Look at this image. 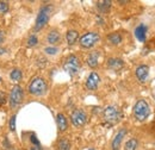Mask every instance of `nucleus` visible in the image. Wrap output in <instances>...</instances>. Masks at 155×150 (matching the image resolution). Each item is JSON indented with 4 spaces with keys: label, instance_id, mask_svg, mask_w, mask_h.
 I'll return each instance as SVG.
<instances>
[{
    "label": "nucleus",
    "instance_id": "f257e3e1",
    "mask_svg": "<svg viewBox=\"0 0 155 150\" xmlns=\"http://www.w3.org/2000/svg\"><path fill=\"white\" fill-rule=\"evenodd\" d=\"M133 113L137 122H146L150 116L149 104L144 99H138L133 107Z\"/></svg>",
    "mask_w": 155,
    "mask_h": 150
},
{
    "label": "nucleus",
    "instance_id": "f03ea898",
    "mask_svg": "<svg viewBox=\"0 0 155 150\" xmlns=\"http://www.w3.org/2000/svg\"><path fill=\"white\" fill-rule=\"evenodd\" d=\"M28 91L29 93L34 96H42L47 93L48 91V83L45 81V79L37 76V77H34L31 80V82L29 83V87H28Z\"/></svg>",
    "mask_w": 155,
    "mask_h": 150
},
{
    "label": "nucleus",
    "instance_id": "7ed1b4c3",
    "mask_svg": "<svg viewBox=\"0 0 155 150\" xmlns=\"http://www.w3.org/2000/svg\"><path fill=\"white\" fill-rule=\"evenodd\" d=\"M51 11H53V6L51 5H45V6H43L39 10L38 15H37V18H36V21H35V26H34V30L35 31L42 30L48 24V21L50 19Z\"/></svg>",
    "mask_w": 155,
    "mask_h": 150
},
{
    "label": "nucleus",
    "instance_id": "20e7f679",
    "mask_svg": "<svg viewBox=\"0 0 155 150\" xmlns=\"http://www.w3.org/2000/svg\"><path fill=\"white\" fill-rule=\"evenodd\" d=\"M81 68V61L77 55H69L64 60L63 62V69L66 73L71 75V76H74L79 73Z\"/></svg>",
    "mask_w": 155,
    "mask_h": 150
},
{
    "label": "nucleus",
    "instance_id": "39448f33",
    "mask_svg": "<svg viewBox=\"0 0 155 150\" xmlns=\"http://www.w3.org/2000/svg\"><path fill=\"white\" fill-rule=\"evenodd\" d=\"M103 117H104V120L107 124L115 125V124H117L122 119V112H120V110L117 106L111 105V106H107L103 111Z\"/></svg>",
    "mask_w": 155,
    "mask_h": 150
},
{
    "label": "nucleus",
    "instance_id": "423d86ee",
    "mask_svg": "<svg viewBox=\"0 0 155 150\" xmlns=\"http://www.w3.org/2000/svg\"><path fill=\"white\" fill-rule=\"evenodd\" d=\"M100 41V36L97 32H87L79 38V44L84 49H91L94 48Z\"/></svg>",
    "mask_w": 155,
    "mask_h": 150
},
{
    "label": "nucleus",
    "instance_id": "0eeeda50",
    "mask_svg": "<svg viewBox=\"0 0 155 150\" xmlns=\"http://www.w3.org/2000/svg\"><path fill=\"white\" fill-rule=\"evenodd\" d=\"M24 100V91L23 88L16 85L12 90H11V93L8 96V103H10V107L11 109H17L19 105H21Z\"/></svg>",
    "mask_w": 155,
    "mask_h": 150
},
{
    "label": "nucleus",
    "instance_id": "6e6552de",
    "mask_svg": "<svg viewBox=\"0 0 155 150\" xmlns=\"http://www.w3.org/2000/svg\"><path fill=\"white\" fill-rule=\"evenodd\" d=\"M71 122H72V124L74 126L81 128V126H84L87 123V114H86V112L84 110L77 109L71 114Z\"/></svg>",
    "mask_w": 155,
    "mask_h": 150
},
{
    "label": "nucleus",
    "instance_id": "1a4fd4ad",
    "mask_svg": "<svg viewBox=\"0 0 155 150\" xmlns=\"http://www.w3.org/2000/svg\"><path fill=\"white\" fill-rule=\"evenodd\" d=\"M99 83H100V76H99L98 73H96V72H92L91 74L88 75V77H87L85 85H86V88H87V90L94 91V90L98 88Z\"/></svg>",
    "mask_w": 155,
    "mask_h": 150
},
{
    "label": "nucleus",
    "instance_id": "9d476101",
    "mask_svg": "<svg viewBox=\"0 0 155 150\" xmlns=\"http://www.w3.org/2000/svg\"><path fill=\"white\" fill-rule=\"evenodd\" d=\"M135 75L137 77V80L141 82V83H144L149 76V67L147 64H141L138 66L135 69Z\"/></svg>",
    "mask_w": 155,
    "mask_h": 150
},
{
    "label": "nucleus",
    "instance_id": "9b49d317",
    "mask_svg": "<svg viewBox=\"0 0 155 150\" xmlns=\"http://www.w3.org/2000/svg\"><path fill=\"white\" fill-rule=\"evenodd\" d=\"M101 56V51L99 50H94V51H91L88 54V56L86 58V63L90 68L92 69H96L98 66H99V58Z\"/></svg>",
    "mask_w": 155,
    "mask_h": 150
},
{
    "label": "nucleus",
    "instance_id": "f8f14e48",
    "mask_svg": "<svg viewBox=\"0 0 155 150\" xmlns=\"http://www.w3.org/2000/svg\"><path fill=\"white\" fill-rule=\"evenodd\" d=\"M61 34H60V31L56 30V29H53V30H50L49 32H48V35H47V42L51 45V47H56L58 44L61 43Z\"/></svg>",
    "mask_w": 155,
    "mask_h": 150
},
{
    "label": "nucleus",
    "instance_id": "ddd939ff",
    "mask_svg": "<svg viewBox=\"0 0 155 150\" xmlns=\"http://www.w3.org/2000/svg\"><path fill=\"white\" fill-rule=\"evenodd\" d=\"M127 135V129H120L119 131L117 132L111 142V149L112 150H119L120 149V144L123 142V138Z\"/></svg>",
    "mask_w": 155,
    "mask_h": 150
},
{
    "label": "nucleus",
    "instance_id": "4468645a",
    "mask_svg": "<svg viewBox=\"0 0 155 150\" xmlns=\"http://www.w3.org/2000/svg\"><path fill=\"white\" fill-rule=\"evenodd\" d=\"M106 64L110 69L112 70H120L123 67H124V61L122 58H118V57H110L107 61H106Z\"/></svg>",
    "mask_w": 155,
    "mask_h": 150
},
{
    "label": "nucleus",
    "instance_id": "2eb2a0df",
    "mask_svg": "<svg viewBox=\"0 0 155 150\" xmlns=\"http://www.w3.org/2000/svg\"><path fill=\"white\" fill-rule=\"evenodd\" d=\"M147 31H148L147 25H144V24L138 25V26L135 29V37L137 38L140 42H146V38H147Z\"/></svg>",
    "mask_w": 155,
    "mask_h": 150
},
{
    "label": "nucleus",
    "instance_id": "dca6fc26",
    "mask_svg": "<svg viewBox=\"0 0 155 150\" xmlns=\"http://www.w3.org/2000/svg\"><path fill=\"white\" fill-rule=\"evenodd\" d=\"M56 124H58V130L61 132L66 131L68 129V120H67V117L63 113H58V116H56Z\"/></svg>",
    "mask_w": 155,
    "mask_h": 150
},
{
    "label": "nucleus",
    "instance_id": "f3484780",
    "mask_svg": "<svg viewBox=\"0 0 155 150\" xmlns=\"http://www.w3.org/2000/svg\"><path fill=\"white\" fill-rule=\"evenodd\" d=\"M66 41L68 43V45H74L79 41V32L77 30H68L66 34Z\"/></svg>",
    "mask_w": 155,
    "mask_h": 150
},
{
    "label": "nucleus",
    "instance_id": "a211bd4d",
    "mask_svg": "<svg viewBox=\"0 0 155 150\" xmlns=\"http://www.w3.org/2000/svg\"><path fill=\"white\" fill-rule=\"evenodd\" d=\"M107 42L111 44V45H119L122 43V35L119 32H112V34H109L107 35Z\"/></svg>",
    "mask_w": 155,
    "mask_h": 150
},
{
    "label": "nucleus",
    "instance_id": "6ab92c4d",
    "mask_svg": "<svg viewBox=\"0 0 155 150\" xmlns=\"http://www.w3.org/2000/svg\"><path fill=\"white\" fill-rule=\"evenodd\" d=\"M56 148L58 150H71V141L66 137L60 138L56 143Z\"/></svg>",
    "mask_w": 155,
    "mask_h": 150
},
{
    "label": "nucleus",
    "instance_id": "aec40b11",
    "mask_svg": "<svg viewBox=\"0 0 155 150\" xmlns=\"http://www.w3.org/2000/svg\"><path fill=\"white\" fill-rule=\"evenodd\" d=\"M97 7L98 10L101 12V13H107L111 8V1H107V0H104V1H98L97 2Z\"/></svg>",
    "mask_w": 155,
    "mask_h": 150
},
{
    "label": "nucleus",
    "instance_id": "412c9836",
    "mask_svg": "<svg viewBox=\"0 0 155 150\" xmlns=\"http://www.w3.org/2000/svg\"><path fill=\"white\" fill-rule=\"evenodd\" d=\"M138 145V141L136 138H130L125 142L124 144V150H136Z\"/></svg>",
    "mask_w": 155,
    "mask_h": 150
},
{
    "label": "nucleus",
    "instance_id": "4be33fe9",
    "mask_svg": "<svg viewBox=\"0 0 155 150\" xmlns=\"http://www.w3.org/2000/svg\"><path fill=\"white\" fill-rule=\"evenodd\" d=\"M10 77H11V80H12V81H20V80H21V77H23V73H21V70H20V69L15 68V69H12V70H11V73H10Z\"/></svg>",
    "mask_w": 155,
    "mask_h": 150
},
{
    "label": "nucleus",
    "instance_id": "5701e85b",
    "mask_svg": "<svg viewBox=\"0 0 155 150\" xmlns=\"http://www.w3.org/2000/svg\"><path fill=\"white\" fill-rule=\"evenodd\" d=\"M38 44V38L36 35H30L28 39H26V45L29 47V48H34V47H36Z\"/></svg>",
    "mask_w": 155,
    "mask_h": 150
},
{
    "label": "nucleus",
    "instance_id": "b1692460",
    "mask_svg": "<svg viewBox=\"0 0 155 150\" xmlns=\"http://www.w3.org/2000/svg\"><path fill=\"white\" fill-rule=\"evenodd\" d=\"M44 53L47 54V55H56L58 53V47H47L45 49H44Z\"/></svg>",
    "mask_w": 155,
    "mask_h": 150
},
{
    "label": "nucleus",
    "instance_id": "393cba45",
    "mask_svg": "<svg viewBox=\"0 0 155 150\" xmlns=\"http://www.w3.org/2000/svg\"><path fill=\"white\" fill-rule=\"evenodd\" d=\"M10 8V5L8 2H5V1H0V15H5Z\"/></svg>",
    "mask_w": 155,
    "mask_h": 150
},
{
    "label": "nucleus",
    "instance_id": "a878e982",
    "mask_svg": "<svg viewBox=\"0 0 155 150\" xmlns=\"http://www.w3.org/2000/svg\"><path fill=\"white\" fill-rule=\"evenodd\" d=\"M10 130L12 132L16 131V116H12L10 119Z\"/></svg>",
    "mask_w": 155,
    "mask_h": 150
},
{
    "label": "nucleus",
    "instance_id": "bb28decb",
    "mask_svg": "<svg viewBox=\"0 0 155 150\" xmlns=\"http://www.w3.org/2000/svg\"><path fill=\"white\" fill-rule=\"evenodd\" d=\"M5 103H6V95L2 91H0V105H2Z\"/></svg>",
    "mask_w": 155,
    "mask_h": 150
},
{
    "label": "nucleus",
    "instance_id": "cd10ccee",
    "mask_svg": "<svg viewBox=\"0 0 155 150\" xmlns=\"http://www.w3.org/2000/svg\"><path fill=\"white\" fill-rule=\"evenodd\" d=\"M5 41V31H1L0 30V44Z\"/></svg>",
    "mask_w": 155,
    "mask_h": 150
},
{
    "label": "nucleus",
    "instance_id": "c85d7f7f",
    "mask_svg": "<svg viewBox=\"0 0 155 150\" xmlns=\"http://www.w3.org/2000/svg\"><path fill=\"white\" fill-rule=\"evenodd\" d=\"M2 53H6V49H0V55H2Z\"/></svg>",
    "mask_w": 155,
    "mask_h": 150
},
{
    "label": "nucleus",
    "instance_id": "c756f323",
    "mask_svg": "<svg viewBox=\"0 0 155 150\" xmlns=\"http://www.w3.org/2000/svg\"><path fill=\"white\" fill-rule=\"evenodd\" d=\"M152 95H153V98H154V100H155V87L153 88V91H152Z\"/></svg>",
    "mask_w": 155,
    "mask_h": 150
},
{
    "label": "nucleus",
    "instance_id": "7c9ffc66",
    "mask_svg": "<svg viewBox=\"0 0 155 150\" xmlns=\"http://www.w3.org/2000/svg\"><path fill=\"white\" fill-rule=\"evenodd\" d=\"M87 150H96V149H87Z\"/></svg>",
    "mask_w": 155,
    "mask_h": 150
},
{
    "label": "nucleus",
    "instance_id": "2f4dec72",
    "mask_svg": "<svg viewBox=\"0 0 155 150\" xmlns=\"http://www.w3.org/2000/svg\"><path fill=\"white\" fill-rule=\"evenodd\" d=\"M0 81H1V77H0Z\"/></svg>",
    "mask_w": 155,
    "mask_h": 150
}]
</instances>
